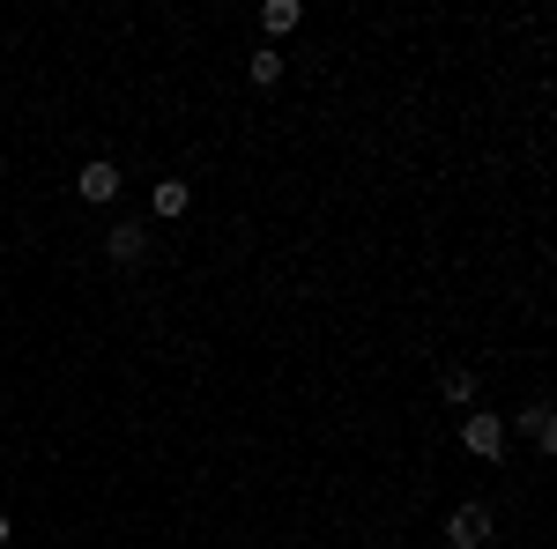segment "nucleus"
<instances>
[{"mask_svg":"<svg viewBox=\"0 0 557 549\" xmlns=\"http://www.w3.org/2000/svg\"><path fill=\"white\" fill-rule=\"evenodd\" d=\"M104 253L120 260V267H141V260H149V223H112V230H104Z\"/></svg>","mask_w":557,"mask_h":549,"instance_id":"1","label":"nucleus"},{"mask_svg":"<svg viewBox=\"0 0 557 549\" xmlns=\"http://www.w3.org/2000/svg\"><path fill=\"white\" fill-rule=\"evenodd\" d=\"M446 542H454V549H483V542H491V506H454Z\"/></svg>","mask_w":557,"mask_h":549,"instance_id":"2","label":"nucleus"},{"mask_svg":"<svg viewBox=\"0 0 557 549\" xmlns=\"http://www.w3.org/2000/svg\"><path fill=\"white\" fill-rule=\"evenodd\" d=\"M75 194H83L89 209L120 201V164H104V157H97V164H83V171H75Z\"/></svg>","mask_w":557,"mask_h":549,"instance_id":"3","label":"nucleus"},{"mask_svg":"<svg viewBox=\"0 0 557 549\" xmlns=\"http://www.w3.org/2000/svg\"><path fill=\"white\" fill-rule=\"evenodd\" d=\"M461 446H469L475 461H498V453H506V423L498 416H469L461 423Z\"/></svg>","mask_w":557,"mask_h":549,"instance_id":"4","label":"nucleus"},{"mask_svg":"<svg viewBox=\"0 0 557 549\" xmlns=\"http://www.w3.org/2000/svg\"><path fill=\"white\" fill-rule=\"evenodd\" d=\"M520 431H528V438H535V446L550 453V446H557V416H550V401H528V416H520Z\"/></svg>","mask_w":557,"mask_h":549,"instance_id":"5","label":"nucleus"},{"mask_svg":"<svg viewBox=\"0 0 557 549\" xmlns=\"http://www.w3.org/2000/svg\"><path fill=\"white\" fill-rule=\"evenodd\" d=\"M298 0H268V8H260V30H268V38H283V30H298Z\"/></svg>","mask_w":557,"mask_h":549,"instance_id":"6","label":"nucleus"},{"mask_svg":"<svg viewBox=\"0 0 557 549\" xmlns=\"http://www.w3.org/2000/svg\"><path fill=\"white\" fill-rule=\"evenodd\" d=\"M194 209V194H186V178H157V215L172 223V215H186Z\"/></svg>","mask_w":557,"mask_h":549,"instance_id":"7","label":"nucleus"},{"mask_svg":"<svg viewBox=\"0 0 557 549\" xmlns=\"http://www.w3.org/2000/svg\"><path fill=\"white\" fill-rule=\"evenodd\" d=\"M438 394H446V409H469V401H475V372H469V364H454V372L438 379Z\"/></svg>","mask_w":557,"mask_h":549,"instance_id":"8","label":"nucleus"},{"mask_svg":"<svg viewBox=\"0 0 557 549\" xmlns=\"http://www.w3.org/2000/svg\"><path fill=\"white\" fill-rule=\"evenodd\" d=\"M246 75H253L260 89H275V83H283V60H275V45H260L253 60H246Z\"/></svg>","mask_w":557,"mask_h":549,"instance_id":"9","label":"nucleus"},{"mask_svg":"<svg viewBox=\"0 0 557 549\" xmlns=\"http://www.w3.org/2000/svg\"><path fill=\"white\" fill-rule=\"evenodd\" d=\"M0 542H8V512H0Z\"/></svg>","mask_w":557,"mask_h":549,"instance_id":"10","label":"nucleus"}]
</instances>
